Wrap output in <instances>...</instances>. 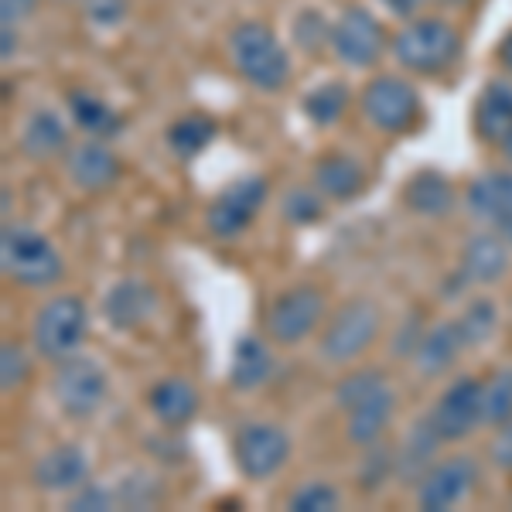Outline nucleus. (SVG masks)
Listing matches in <instances>:
<instances>
[{"label":"nucleus","instance_id":"44","mask_svg":"<svg viewBox=\"0 0 512 512\" xmlns=\"http://www.w3.org/2000/svg\"><path fill=\"white\" fill-rule=\"evenodd\" d=\"M14 24H4V48H0V55H4V59H11L14 52H18V35H14Z\"/></svg>","mask_w":512,"mask_h":512},{"label":"nucleus","instance_id":"45","mask_svg":"<svg viewBox=\"0 0 512 512\" xmlns=\"http://www.w3.org/2000/svg\"><path fill=\"white\" fill-rule=\"evenodd\" d=\"M499 62L512 72V31H509L506 38H502V45H499Z\"/></svg>","mask_w":512,"mask_h":512},{"label":"nucleus","instance_id":"9","mask_svg":"<svg viewBox=\"0 0 512 512\" xmlns=\"http://www.w3.org/2000/svg\"><path fill=\"white\" fill-rule=\"evenodd\" d=\"M325 318V291L315 284H297L277 294L267 311V332L277 345L304 342Z\"/></svg>","mask_w":512,"mask_h":512},{"label":"nucleus","instance_id":"14","mask_svg":"<svg viewBox=\"0 0 512 512\" xmlns=\"http://www.w3.org/2000/svg\"><path fill=\"white\" fill-rule=\"evenodd\" d=\"M31 478L45 492H76L89 478V458L76 444H59V448H48L35 461Z\"/></svg>","mask_w":512,"mask_h":512},{"label":"nucleus","instance_id":"26","mask_svg":"<svg viewBox=\"0 0 512 512\" xmlns=\"http://www.w3.org/2000/svg\"><path fill=\"white\" fill-rule=\"evenodd\" d=\"M69 144V127L59 113L52 110H35L24 123V134H21V151L28 154L31 161H48L55 154L65 151Z\"/></svg>","mask_w":512,"mask_h":512},{"label":"nucleus","instance_id":"4","mask_svg":"<svg viewBox=\"0 0 512 512\" xmlns=\"http://www.w3.org/2000/svg\"><path fill=\"white\" fill-rule=\"evenodd\" d=\"M86 328H89L86 301L76 294H59L48 304H41L35 325H31V342H35V352L41 359L59 362L79 352Z\"/></svg>","mask_w":512,"mask_h":512},{"label":"nucleus","instance_id":"36","mask_svg":"<svg viewBox=\"0 0 512 512\" xmlns=\"http://www.w3.org/2000/svg\"><path fill=\"white\" fill-rule=\"evenodd\" d=\"M294 41L304 52H318L321 45H332V24L318 11H301L294 21Z\"/></svg>","mask_w":512,"mask_h":512},{"label":"nucleus","instance_id":"46","mask_svg":"<svg viewBox=\"0 0 512 512\" xmlns=\"http://www.w3.org/2000/svg\"><path fill=\"white\" fill-rule=\"evenodd\" d=\"M495 226H499V233H502V239H506V243L512 246V209L506 212V216H502L499 222H495Z\"/></svg>","mask_w":512,"mask_h":512},{"label":"nucleus","instance_id":"16","mask_svg":"<svg viewBox=\"0 0 512 512\" xmlns=\"http://www.w3.org/2000/svg\"><path fill=\"white\" fill-rule=\"evenodd\" d=\"M154 308H158V291H154L147 280H137V277H127V280H120V284H113V291L106 294V301H103L106 318H110V325L120 328V332L140 328L154 315Z\"/></svg>","mask_w":512,"mask_h":512},{"label":"nucleus","instance_id":"22","mask_svg":"<svg viewBox=\"0 0 512 512\" xmlns=\"http://www.w3.org/2000/svg\"><path fill=\"white\" fill-rule=\"evenodd\" d=\"M147 407L154 410V417H158L164 427H185L188 420L198 414V393L188 379L168 376L151 386Z\"/></svg>","mask_w":512,"mask_h":512},{"label":"nucleus","instance_id":"31","mask_svg":"<svg viewBox=\"0 0 512 512\" xmlns=\"http://www.w3.org/2000/svg\"><path fill=\"white\" fill-rule=\"evenodd\" d=\"M482 407H485V424L499 427L512 420V366H502L482 383Z\"/></svg>","mask_w":512,"mask_h":512},{"label":"nucleus","instance_id":"11","mask_svg":"<svg viewBox=\"0 0 512 512\" xmlns=\"http://www.w3.org/2000/svg\"><path fill=\"white\" fill-rule=\"evenodd\" d=\"M233 454H236V465L239 472L253 482L260 478H270L277 475L280 468L287 465L291 458V437L280 431L277 424H243L236 431V441H233Z\"/></svg>","mask_w":512,"mask_h":512},{"label":"nucleus","instance_id":"29","mask_svg":"<svg viewBox=\"0 0 512 512\" xmlns=\"http://www.w3.org/2000/svg\"><path fill=\"white\" fill-rule=\"evenodd\" d=\"M164 140H168V147H171L175 158L192 161L212 144V140H216V120L205 117V113H188V117L171 123Z\"/></svg>","mask_w":512,"mask_h":512},{"label":"nucleus","instance_id":"47","mask_svg":"<svg viewBox=\"0 0 512 512\" xmlns=\"http://www.w3.org/2000/svg\"><path fill=\"white\" fill-rule=\"evenodd\" d=\"M499 147H502V154H506V161L512 164V130H509L506 137H502V144H499Z\"/></svg>","mask_w":512,"mask_h":512},{"label":"nucleus","instance_id":"39","mask_svg":"<svg viewBox=\"0 0 512 512\" xmlns=\"http://www.w3.org/2000/svg\"><path fill=\"white\" fill-rule=\"evenodd\" d=\"M82 11H86V21L96 24V28H117V24L127 21L130 4L127 0H82Z\"/></svg>","mask_w":512,"mask_h":512},{"label":"nucleus","instance_id":"33","mask_svg":"<svg viewBox=\"0 0 512 512\" xmlns=\"http://www.w3.org/2000/svg\"><path fill=\"white\" fill-rule=\"evenodd\" d=\"M338 502H342V495H338L335 485L308 482L291 495L287 506H291L294 512H332V509H338Z\"/></svg>","mask_w":512,"mask_h":512},{"label":"nucleus","instance_id":"15","mask_svg":"<svg viewBox=\"0 0 512 512\" xmlns=\"http://www.w3.org/2000/svg\"><path fill=\"white\" fill-rule=\"evenodd\" d=\"M506 239L492 236V233H475L461 250V263H458V280L461 284H495L499 277H506L509 270V250Z\"/></svg>","mask_w":512,"mask_h":512},{"label":"nucleus","instance_id":"12","mask_svg":"<svg viewBox=\"0 0 512 512\" xmlns=\"http://www.w3.org/2000/svg\"><path fill=\"white\" fill-rule=\"evenodd\" d=\"M478 482V465L472 454H451V458L437 461L417 482V506L424 512H444L458 506L472 485Z\"/></svg>","mask_w":512,"mask_h":512},{"label":"nucleus","instance_id":"13","mask_svg":"<svg viewBox=\"0 0 512 512\" xmlns=\"http://www.w3.org/2000/svg\"><path fill=\"white\" fill-rule=\"evenodd\" d=\"M431 420L437 434H441V441H465L478 424H485L482 383L472 376L454 379L448 390L441 393V400H437Z\"/></svg>","mask_w":512,"mask_h":512},{"label":"nucleus","instance_id":"40","mask_svg":"<svg viewBox=\"0 0 512 512\" xmlns=\"http://www.w3.org/2000/svg\"><path fill=\"white\" fill-rule=\"evenodd\" d=\"M113 506H117V495H113L110 489H103V485H93V482L79 485L69 499V509H76V512H96V509L106 512Z\"/></svg>","mask_w":512,"mask_h":512},{"label":"nucleus","instance_id":"2","mask_svg":"<svg viewBox=\"0 0 512 512\" xmlns=\"http://www.w3.org/2000/svg\"><path fill=\"white\" fill-rule=\"evenodd\" d=\"M0 267L21 287H52L65 274L62 253L45 233L31 226H4L0 236Z\"/></svg>","mask_w":512,"mask_h":512},{"label":"nucleus","instance_id":"7","mask_svg":"<svg viewBox=\"0 0 512 512\" xmlns=\"http://www.w3.org/2000/svg\"><path fill=\"white\" fill-rule=\"evenodd\" d=\"M52 396L65 417H89L106 400V373L89 355H69L59 359L52 376Z\"/></svg>","mask_w":512,"mask_h":512},{"label":"nucleus","instance_id":"43","mask_svg":"<svg viewBox=\"0 0 512 512\" xmlns=\"http://www.w3.org/2000/svg\"><path fill=\"white\" fill-rule=\"evenodd\" d=\"M420 4H424V0H383V7L390 14H396V18H414Z\"/></svg>","mask_w":512,"mask_h":512},{"label":"nucleus","instance_id":"17","mask_svg":"<svg viewBox=\"0 0 512 512\" xmlns=\"http://www.w3.org/2000/svg\"><path fill=\"white\" fill-rule=\"evenodd\" d=\"M69 175L82 192H106L120 178V161L103 140L93 137L69 151Z\"/></svg>","mask_w":512,"mask_h":512},{"label":"nucleus","instance_id":"24","mask_svg":"<svg viewBox=\"0 0 512 512\" xmlns=\"http://www.w3.org/2000/svg\"><path fill=\"white\" fill-rule=\"evenodd\" d=\"M403 202L424 219H441L454 209V188L441 171H417L403 188Z\"/></svg>","mask_w":512,"mask_h":512},{"label":"nucleus","instance_id":"5","mask_svg":"<svg viewBox=\"0 0 512 512\" xmlns=\"http://www.w3.org/2000/svg\"><path fill=\"white\" fill-rule=\"evenodd\" d=\"M379 325H383L379 304L369 301V297H352V301H345L342 308L328 318L318 349L328 362L345 366V362H355L369 345L376 342Z\"/></svg>","mask_w":512,"mask_h":512},{"label":"nucleus","instance_id":"20","mask_svg":"<svg viewBox=\"0 0 512 512\" xmlns=\"http://www.w3.org/2000/svg\"><path fill=\"white\" fill-rule=\"evenodd\" d=\"M475 134L485 140V144H502V137L512 130V86L502 79H492L489 86L482 89L472 113Z\"/></svg>","mask_w":512,"mask_h":512},{"label":"nucleus","instance_id":"10","mask_svg":"<svg viewBox=\"0 0 512 512\" xmlns=\"http://www.w3.org/2000/svg\"><path fill=\"white\" fill-rule=\"evenodd\" d=\"M390 48L386 28L379 24L366 7H345L338 14V21L332 24V52L345 65L355 69H366L383 59V52Z\"/></svg>","mask_w":512,"mask_h":512},{"label":"nucleus","instance_id":"27","mask_svg":"<svg viewBox=\"0 0 512 512\" xmlns=\"http://www.w3.org/2000/svg\"><path fill=\"white\" fill-rule=\"evenodd\" d=\"M437 444H441V434H437L434 420H420V424H414V431L407 434L403 448L396 451V475H400L403 482L417 485L427 468H431Z\"/></svg>","mask_w":512,"mask_h":512},{"label":"nucleus","instance_id":"6","mask_svg":"<svg viewBox=\"0 0 512 512\" xmlns=\"http://www.w3.org/2000/svg\"><path fill=\"white\" fill-rule=\"evenodd\" d=\"M267 195H270V185L263 175H243V178L229 181V185L212 198L209 212H205L209 233L219 239H236L239 233H246L250 222L260 216Z\"/></svg>","mask_w":512,"mask_h":512},{"label":"nucleus","instance_id":"30","mask_svg":"<svg viewBox=\"0 0 512 512\" xmlns=\"http://www.w3.org/2000/svg\"><path fill=\"white\" fill-rule=\"evenodd\" d=\"M349 106V86L345 82H321L318 89H311L304 96V117L318 127H332Z\"/></svg>","mask_w":512,"mask_h":512},{"label":"nucleus","instance_id":"21","mask_svg":"<svg viewBox=\"0 0 512 512\" xmlns=\"http://www.w3.org/2000/svg\"><path fill=\"white\" fill-rule=\"evenodd\" d=\"M315 188L335 202H349L366 188V168L352 154L332 151L315 164Z\"/></svg>","mask_w":512,"mask_h":512},{"label":"nucleus","instance_id":"35","mask_svg":"<svg viewBox=\"0 0 512 512\" xmlns=\"http://www.w3.org/2000/svg\"><path fill=\"white\" fill-rule=\"evenodd\" d=\"M393 472H396V454L379 448V444H369L366 458H362V468H359V485H362V489H366V492L379 489V485H383Z\"/></svg>","mask_w":512,"mask_h":512},{"label":"nucleus","instance_id":"8","mask_svg":"<svg viewBox=\"0 0 512 512\" xmlns=\"http://www.w3.org/2000/svg\"><path fill=\"white\" fill-rule=\"evenodd\" d=\"M362 113L383 134H403L420 120V93L400 76H379L362 89Z\"/></svg>","mask_w":512,"mask_h":512},{"label":"nucleus","instance_id":"42","mask_svg":"<svg viewBox=\"0 0 512 512\" xmlns=\"http://www.w3.org/2000/svg\"><path fill=\"white\" fill-rule=\"evenodd\" d=\"M35 7H38V0H0V18H4V24H18L28 18Z\"/></svg>","mask_w":512,"mask_h":512},{"label":"nucleus","instance_id":"34","mask_svg":"<svg viewBox=\"0 0 512 512\" xmlns=\"http://www.w3.org/2000/svg\"><path fill=\"white\" fill-rule=\"evenodd\" d=\"M383 383H386V379H383V373H376V369H359V373H349L342 383L335 386V403L349 410V407H355V403L362 400V396L379 390Z\"/></svg>","mask_w":512,"mask_h":512},{"label":"nucleus","instance_id":"37","mask_svg":"<svg viewBox=\"0 0 512 512\" xmlns=\"http://www.w3.org/2000/svg\"><path fill=\"white\" fill-rule=\"evenodd\" d=\"M28 373H31V362H28V355H24L21 345L18 342L0 345V386H4L7 393L18 390V386H24Z\"/></svg>","mask_w":512,"mask_h":512},{"label":"nucleus","instance_id":"1","mask_svg":"<svg viewBox=\"0 0 512 512\" xmlns=\"http://www.w3.org/2000/svg\"><path fill=\"white\" fill-rule=\"evenodd\" d=\"M229 55H233L239 76L263 93H277L291 79V55L277 38V31L263 21L236 24L229 35Z\"/></svg>","mask_w":512,"mask_h":512},{"label":"nucleus","instance_id":"23","mask_svg":"<svg viewBox=\"0 0 512 512\" xmlns=\"http://www.w3.org/2000/svg\"><path fill=\"white\" fill-rule=\"evenodd\" d=\"M465 205L475 219L499 222L512 209V171H485L465 192Z\"/></svg>","mask_w":512,"mask_h":512},{"label":"nucleus","instance_id":"3","mask_svg":"<svg viewBox=\"0 0 512 512\" xmlns=\"http://www.w3.org/2000/svg\"><path fill=\"white\" fill-rule=\"evenodd\" d=\"M396 62L420 76H437L448 65L458 62L461 55V35L441 18H414L403 31H396L390 41Z\"/></svg>","mask_w":512,"mask_h":512},{"label":"nucleus","instance_id":"32","mask_svg":"<svg viewBox=\"0 0 512 512\" xmlns=\"http://www.w3.org/2000/svg\"><path fill=\"white\" fill-rule=\"evenodd\" d=\"M458 328H461V338H465L468 349L485 345L495 335V328H499V308H495L489 297H475V301L465 308V315L458 318Z\"/></svg>","mask_w":512,"mask_h":512},{"label":"nucleus","instance_id":"19","mask_svg":"<svg viewBox=\"0 0 512 512\" xmlns=\"http://www.w3.org/2000/svg\"><path fill=\"white\" fill-rule=\"evenodd\" d=\"M465 349L468 345H465V338H461L458 321H444V325H434L431 332H424L417 352L410 355V362H414V369L420 376L434 379V376L448 373Z\"/></svg>","mask_w":512,"mask_h":512},{"label":"nucleus","instance_id":"25","mask_svg":"<svg viewBox=\"0 0 512 512\" xmlns=\"http://www.w3.org/2000/svg\"><path fill=\"white\" fill-rule=\"evenodd\" d=\"M270 369H274V355L267 342L256 335H239L233 345V366H229L233 390H256L270 379Z\"/></svg>","mask_w":512,"mask_h":512},{"label":"nucleus","instance_id":"38","mask_svg":"<svg viewBox=\"0 0 512 512\" xmlns=\"http://www.w3.org/2000/svg\"><path fill=\"white\" fill-rule=\"evenodd\" d=\"M284 219L294 226H311L321 219V198L315 195V188H294L284 198Z\"/></svg>","mask_w":512,"mask_h":512},{"label":"nucleus","instance_id":"41","mask_svg":"<svg viewBox=\"0 0 512 512\" xmlns=\"http://www.w3.org/2000/svg\"><path fill=\"white\" fill-rule=\"evenodd\" d=\"M489 458L495 468H502V472H512V420L506 424L495 427V437L489 444Z\"/></svg>","mask_w":512,"mask_h":512},{"label":"nucleus","instance_id":"28","mask_svg":"<svg viewBox=\"0 0 512 512\" xmlns=\"http://www.w3.org/2000/svg\"><path fill=\"white\" fill-rule=\"evenodd\" d=\"M69 110H72V120H76L79 130H86L89 137L96 140H110L117 137L123 130V117L113 110L106 99H99L96 93H72L69 96Z\"/></svg>","mask_w":512,"mask_h":512},{"label":"nucleus","instance_id":"18","mask_svg":"<svg viewBox=\"0 0 512 512\" xmlns=\"http://www.w3.org/2000/svg\"><path fill=\"white\" fill-rule=\"evenodd\" d=\"M396 410V393L390 383H383L379 390H373L369 396H362L355 407H349V441L359 444V448H369L376 444L379 437L386 434Z\"/></svg>","mask_w":512,"mask_h":512}]
</instances>
